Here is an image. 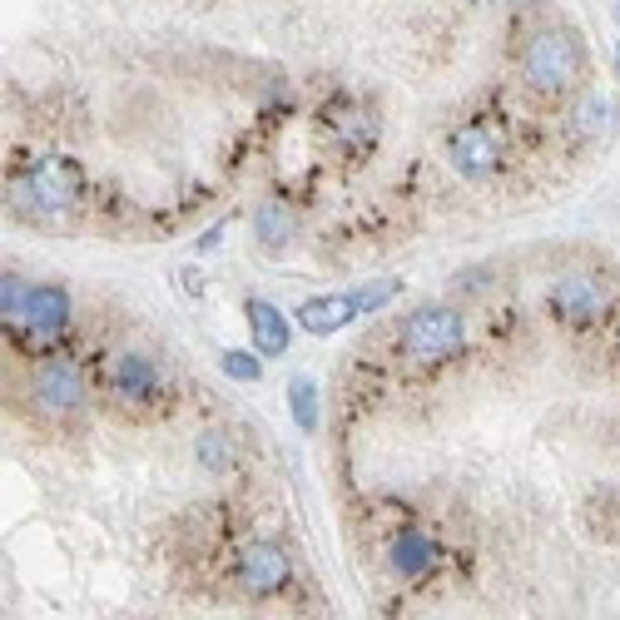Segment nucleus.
Returning <instances> with one entry per match:
<instances>
[{
  "label": "nucleus",
  "instance_id": "nucleus-1",
  "mask_svg": "<svg viewBox=\"0 0 620 620\" xmlns=\"http://www.w3.org/2000/svg\"><path fill=\"white\" fill-rule=\"evenodd\" d=\"M100 388H104V398H110L114 408L130 412V417L159 412L164 408V398H169L164 368H159V358L154 352H144V348H114L110 358H104V368H100Z\"/></svg>",
  "mask_w": 620,
  "mask_h": 620
},
{
  "label": "nucleus",
  "instance_id": "nucleus-2",
  "mask_svg": "<svg viewBox=\"0 0 620 620\" xmlns=\"http://www.w3.org/2000/svg\"><path fill=\"white\" fill-rule=\"evenodd\" d=\"M586 74V50L581 40H576V30H537L527 46V56H521V80H527V90L547 94V100H561V94H571L576 84H581Z\"/></svg>",
  "mask_w": 620,
  "mask_h": 620
},
{
  "label": "nucleus",
  "instance_id": "nucleus-3",
  "mask_svg": "<svg viewBox=\"0 0 620 620\" xmlns=\"http://www.w3.org/2000/svg\"><path fill=\"white\" fill-rule=\"evenodd\" d=\"M26 408L50 427L74 422L84 408H90V382H84V368L74 358H40L26 378Z\"/></svg>",
  "mask_w": 620,
  "mask_h": 620
},
{
  "label": "nucleus",
  "instance_id": "nucleus-4",
  "mask_svg": "<svg viewBox=\"0 0 620 620\" xmlns=\"http://www.w3.org/2000/svg\"><path fill=\"white\" fill-rule=\"evenodd\" d=\"M16 209L20 213H36V219H56V213H66L80 204L84 194V169L74 164L70 154H40L36 164L26 169V179H20L16 189Z\"/></svg>",
  "mask_w": 620,
  "mask_h": 620
},
{
  "label": "nucleus",
  "instance_id": "nucleus-5",
  "mask_svg": "<svg viewBox=\"0 0 620 620\" xmlns=\"http://www.w3.org/2000/svg\"><path fill=\"white\" fill-rule=\"evenodd\" d=\"M462 348H467L462 313H457V308H442V303L417 308L398 333V352L408 362H417V368H442V362L462 358Z\"/></svg>",
  "mask_w": 620,
  "mask_h": 620
},
{
  "label": "nucleus",
  "instance_id": "nucleus-6",
  "mask_svg": "<svg viewBox=\"0 0 620 620\" xmlns=\"http://www.w3.org/2000/svg\"><path fill=\"white\" fill-rule=\"evenodd\" d=\"M551 318L566 328H596L606 313H611V283L601 273L571 269L551 283Z\"/></svg>",
  "mask_w": 620,
  "mask_h": 620
},
{
  "label": "nucleus",
  "instance_id": "nucleus-7",
  "mask_svg": "<svg viewBox=\"0 0 620 620\" xmlns=\"http://www.w3.org/2000/svg\"><path fill=\"white\" fill-rule=\"evenodd\" d=\"M447 159H452V169L462 179H491V174H501V159L507 154H501V139L491 124L467 120L447 134Z\"/></svg>",
  "mask_w": 620,
  "mask_h": 620
},
{
  "label": "nucleus",
  "instance_id": "nucleus-8",
  "mask_svg": "<svg viewBox=\"0 0 620 620\" xmlns=\"http://www.w3.org/2000/svg\"><path fill=\"white\" fill-rule=\"evenodd\" d=\"M233 576L249 596H278L288 581H293V556H288L278 541H249L233 561Z\"/></svg>",
  "mask_w": 620,
  "mask_h": 620
},
{
  "label": "nucleus",
  "instance_id": "nucleus-9",
  "mask_svg": "<svg viewBox=\"0 0 620 620\" xmlns=\"http://www.w3.org/2000/svg\"><path fill=\"white\" fill-rule=\"evenodd\" d=\"M20 328H26L36 343H56V338L70 328V293L60 283L30 288V303H26V318H20Z\"/></svg>",
  "mask_w": 620,
  "mask_h": 620
},
{
  "label": "nucleus",
  "instance_id": "nucleus-10",
  "mask_svg": "<svg viewBox=\"0 0 620 620\" xmlns=\"http://www.w3.org/2000/svg\"><path fill=\"white\" fill-rule=\"evenodd\" d=\"M243 318H249L253 352H263V358H283L288 343H293V328H288L283 308H273L269 298H249V303H243Z\"/></svg>",
  "mask_w": 620,
  "mask_h": 620
},
{
  "label": "nucleus",
  "instance_id": "nucleus-11",
  "mask_svg": "<svg viewBox=\"0 0 620 620\" xmlns=\"http://www.w3.org/2000/svg\"><path fill=\"white\" fill-rule=\"evenodd\" d=\"M388 566H392V576H398V581L417 586L422 576H432L437 541L422 537V531H398V537H392V547H388Z\"/></svg>",
  "mask_w": 620,
  "mask_h": 620
},
{
  "label": "nucleus",
  "instance_id": "nucleus-12",
  "mask_svg": "<svg viewBox=\"0 0 620 620\" xmlns=\"http://www.w3.org/2000/svg\"><path fill=\"white\" fill-rule=\"evenodd\" d=\"M352 318H358V303H352V293H328V298H308L303 308H298V328L313 338H328L338 333V328H348Z\"/></svg>",
  "mask_w": 620,
  "mask_h": 620
},
{
  "label": "nucleus",
  "instance_id": "nucleus-13",
  "mask_svg": "<svg viewBox=\"0 0 620 620\" xmlns=\"http://www.w3.org/2000/svg\"><path fill=\"white\" fill-rule=\"evenodd\" d=\"M328 120H333L338 149H348V154H368V149L378 144V120H372V110H362V104H338Z\"/></svg>",
  "mask_w": 620,
  "mask_h": 620
},
{
  "label": "nucleus",
  "instance_id": "nucleus-14",
  "mask_svg": "<svg viewBox=\"0 0 620 620\" xmlns=\"http://www.w3.org/2000/svg\"><path fill=\"white\" fill-rule=\"evenodd\" d=\"M253 233H259V243L269 253H283L288 243H293V233H298L293 209H288L283 199H263V204L253 209Z\"/></svg>",
  "mask_w": 620,
  "mask_h": 620
},
{
  "label": "nucleus",
  "instance_id": "nucleus-15",
  "mask_svg": "<svg viewBox=\"0 0 620 620\" xmlns=\"http://www.w3.org/2000/svg\"><path fill=\"white\" fill-rule=\"evenodd\" d=\"M616 130V100H606V94H591V100L576 110V134L581 139H611Z\"/></svg>",
  "mask_w": 620,
  "mask_h": 620
},
{
  "label": "nucleus",
  "instance_id": "nucleus-16",
  "mask_svg": "<svg viewBox=\"0 0 620 620\" xmlns=\"http://www.w3.org/2000/svg\"><path fill=\"white\" fill-rule=\"evenodd\" d=\"M288 402H293V422L303 427V432H313L318 427V388H313V378L288 382Z\"/></svg>",
  "mask_w": 620,
  "mask_h": 620
},
{
  "label": "nucleus",
  "instance_id": "nucleus-17",
  "mask_svg": "<svg viewBox=\"0 0 620 620\" xmlns=\"http://www.w3.org/2000/svg\"><path fill=\"white\" fill-rule=\"evenodd\" d=\"M26 303H30V283H26V278H16V273H6V283H0V318H6V328L10 323L20 328Z\"/></svg>",
  "mask_w": 620,
  "mask_h": 620
},
{
  "label": "nucleus",
  "instance_id": "nucleus-18",
  "mask_svg": "<svg viewBox=\"0 0 620 620\" xmlns=\"http://www.w3.org/2000/svg\"><path fill=\"white\" fill-rule=\"evenodd\" d=\"M219 368L229 372L233 382H259V378H263V352L229 348V352H219Z\"/></svg>",
  "mask_w": 620,
  "mask_h": 620
},
{
  "label": "nucleus",
  "instance_id": "nucleus-19",
  "mask_svg": "<svg viewBox=\"0 0 620 620\" xmlns=\"http://www.w3.org/2000/svg\"><path fill=\"white\" fill-rule=\"evenodd\" d=\"M199 462H204L209 472H229V467H233L229 432H204V437H199Z\"/></svg>",
  "mask_w": 620,
  "mask_h": 620
},
{
  "label": "nucleus",
  "instance_id": "nucleus-20",
  "mask_svg": "<svg viewBox=\"0 0 620 620\" xmlns=\"http://www.w3.org/2000/svg\"><path fill=\"white\" fill-rule=\"evenodd\" d=\"M398 278H378V283H362L358 293H352V303H358V313H378L382 303H392L398 298Z\"/></svg>",
  "mask_w": 620,
  "mask_h": 620
},
{
  "label": "nucleus",
  "instance_id": "nucleus-21",
  "mask_svg": "<svg viewBox=\"0 0 620 620\" xmlns=\"http://www.w3.org/2000/svg\"><path fill=\"white\" fill-rule=\"evenodd\" d=\"M219 233H223V223H213L204 239H199V249H219Z\"/></svg>",
  "mask_w": 620,
  "mask_h": 620
},
{
  "label": "nucleus",
  "instance_id": "nucleus-22",
  "mask_svg": "<svg viewBox=\"0 0 620 620\" xmlns=\"http://www.w3.org/2000/svg\"><path fill=\"white\" fill-rule=\"evenodd\" d=\"M467 6H487V0H467Z\"/></svg>",
  "mask_w": 620,
  "mask_h": 620
},
{
  "label": "nucleus",
  "instance_id": "nucleus-23",
  "mask_svg": "<svg viewBox=\"0 0 620 620\" xmlns=\"http://www.w3.org/2000/svg\"><path fill=\"white\" fill-rule=\"evenodd\" d=\"M616 70H620V50H616Z\"/></svg>",
  "mask_w": 620,
  "mask_h": 620
},
{
  "label": "nucleus",
  "instance_id": "nucleus-24",
  "mask_svg": "<svg viewBox=\"0 0 620 620\" xmlns=\"http://www.w3.org/2000/svg\"><path fill=\"white\" fill-rule=\"evenodd\" d=\"M616 20H620V0H616Z\"/></svg>",
  "mask_w": 620,
  "mask_h": 620
}]
</instances>
